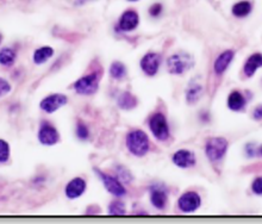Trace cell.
Listing matches in <instances>:
<instances>
[{
    "mask_svg": "<svg viewBox=\"0 0 262 224\" xmlns=\"http://www.w3.org/2000/svg\"><path fill=\"white\" fill-rule=\"evenodd\" d=\"M95 171H97V174L99 176V178L102 179L105 189L108 190L111 194H113V196H116V197L125 196V193H126L125 187H124L123 182L119 180L118 178H116V176H108V174H106V173H103V172L98 171V169H95Z\"/></svg>",
    "mask_w": 262,
    "mask_h": 224,
    "instance_id": "obj_6",
    "label": "cell"
},
{
    "mask_svg": "<svg viewBox=\"0 0 262 224\" xmlns=\"http://www.w3.org/2000/svg\"><path fill=\"white\" fill-rule=\"evenodd\" d=\"M1 41H2V36L0 35V43H1Z\"/></svg>",
    "mask_w": 262,
    "mask_h": 224,
    "instance_id": "obj_32",
    "label": "cell"
},
{
    "mask_svg": "<svg viewBox=\"0 0 262 224\" xmlns=\"http://www.w3.org/2000/svg\"><path fill=\"white\" fill-rule=\"evenodd\" d=\"M173 162L174 165L178 166V167L181 168H188L192 167V166L196 163V158H194V154L189 150L181 149L178 150V152L174 153L173 155Z\"/></svg>",
    "mask_w": 262,
    "mask_h": 224,
    "instance_id": "obj_14",
    "label": "cell"
},
{
    "mask_svg": "<svg viewBox=\"0 0 262 224\" xmlns=\"http://www.w3.org/2000/svg\"><path fill=\"white\" fill-rule=\"evenodd\" d=\"M98 86H99V77L97 73H92L86 77L80 78L74 84L75 92L82 96H92L93 93L97 92Z\"/></svg>",
    "mask_w": 262,
    "mask_h": 224,
    "instance_id": "obj_3",
    "label": "cell"
},
{
    "mask_svg": "<svg viewBox=\"0 0 262 224\" xmlns=\"http://www.w3.org/2000/svg\"><path fill=\"white\" fill-rule=\"evenodd\" d=\"M194 64L193 59L186 53H178L168 57L167 67L172 74H183L186 70L192 68Z\"/></svg>",
    "mask_w": 262,
    "mask_h": 224,
    "instance_id": "obj_2",
    "label": "cell"
},
{
    "mask_svg": "<svg viewBox=\"0 0 262 224\" xmlns=\"http://www.w3.org/2000/svg\"><path fill=\"white\" fill-rule=\"evenodd\" d=\"M131 176L129 171L124 169L123 167H118V179L123 182H130Z\"/></svg>",
    "mask_w": 262,
    "mask_h": 224,
    "instance_id": "obj_28",
    "label": "cell"
},
{
    "mask_svg": "<svg viewBox=\"0 0 262 224\" xmlns=\"http://www.w3.org/2000/svg\"><path fill=\"white\" fill-rule=\"evenodd\" d=\"M201 93V86L198 84H192L186 91V99H187L188 103L193 104L198 100V98L200 97Z\"/></svg>",
    "mask_w": 262,
    "mask_h": 224,
    "instance_id": "obj_23",
    "label": "cell"
},
{
    "mask_svg": "<svg viewBox=\"0 0 262 224\" xmlns=\"http://www.w3.org/2000/svg\"><path fill=\"white\" fill-rule=\"evenodd\" d=\"M228 149L227 140L222 137H212L206 142L205 153L211 161H218L225 155Z\"/></svg>",
    "mask_w": 262,
    "mask_h": 224,
    "instance_id": "obj_5",
    "label": "cell"
},
{
    "mask_svg": "<svg viewBox=\"0 0 262 224\" xmlns=\"http://www.w3.org/2000/svg\"><path fill=\"white\" fill-rule=\"evenodd\" d=\"M86 191V181L82 178L72 179L64 187V194L68 199H77Z\"/></svg>",
    "mask_w": 262,
    "mask_h": 224,
    "instance_id": "obj_12",
    "label": "cell"
},
{
    "mask_svg": "<svg viewBox=\"0 0 262 224\" xmlns=\"http://www.w3.org/2000/svg\"><path fill=\"white\" fill-rule=\"evenodd\" d=\"M254 118L258 119V121H260L262 119V105L258 106V108L254 110Z\"/></svg>",
    "mask_w": 262,
    "mask_h": 224,
    "instance_id": "obj_31",
    "label": "cell"
},
{
    "mask_svg": "<svg viewBox=\"0 0 262 224\" xmlns=\"http://www.w3.org/2000/svg\"><path fill=\"white\" fill-rule=\"evenodd\" d=\"M233 59V51L232 50H227L224 53H222L220 55L217 57V60L215 61L214 68L215 72L217 74H223V73L227 70L228 67H229L230 62L232 61Z\"/></svg>",
    "mask_w": 262,
    "mask_h": 224,
    "instance_id": "obj_15",
    "label": "cell"
},
{
    "mask_svg": "<svg viewBox=\"0 0 262 224\" xmlns=\"http://www.w3.org/2000/svg\"><path fill=\"white\" fill-rule=\"evenodd\" d=\"M67 101H68V98L66 96L61 95V93H55V95H50L43 98L40 104V108L46 113H53V112L58 111L60 108L66 105Z\"/></svg>",
    "mask_w": 262,
    "mask_h": 224,
    "instance_id": "obj_7",
    "label": "cell"
},
{
    "mask_svg": "<svg viewBox=\"0 0 262 224\" xmlns=\"http://www.w3.org/2000/svg\"><path fill=\"white\" fill-rule=\"evenodd\" d=\"M10 91H11V85H10V82L7 81V80L0 78V97L7 95Z\"/></svg>",
    "mask_w": 262,
    "mask_h": 224,
    "instance_id": "obj_27",
    "label": "cell"
},
{
    "mask_svg": "<svg viewBox=\"0 0 262 224\" xmlns=\"http://www.w3.org/2000/svg\"><path fill=\"white\" fill-rule=\"evenodd\" d=\"M108 213L112 216L125 215V204L122 200H115L108 205Z\"/></svg>",
    "mask_w": 262,
    "mask_h": 224,
    "instance_id": "obj_24",
    "label": "cell"
},
{
    "mask_svg": "<svg viewBox=\"0 0 262 224\" xmlns=\"http://www.w3.org/2000/svg\"><path fill=\"white\" fill-rule=\"evenodd\" d=\"M260 67H262V55L261 54H253L247 60L245 64V73L247 77H251Z\"/></svg>",
    "mask_w": 262,
    "mask_h": 224,
    "instance_id": "obj_17",
    "label": "cell"
},
{
    "mask_svg": "<svg viewBox=\"0 0 262 224\" xmlns=\"http://www.w3.org/2000/svg\"><path fill=\"white\" fill-rule=\"evenodd\" d=\"M251 4L247 0H242L240 2H236L232 6V15L237 18L247 17L251 12Z\"/></svg>",
    "mask_w": 262,
    "mask_h": 224,
    "instance_id": "obj_19",
    "label": "cell"
},
{
    "mask_svg": "<svg viewBox=\"0 0 262 224\" xmlns=\"http://www.w3.org/2000/svg\"><path fill=\"white\" fill-rule=\"evenodd\" d=\"M251 189H253V192L256 194H262V178L255 179L251 185Z\"/></svg>",
    "mask_w": 262,
    "mask_h": 224,
    "instance_id": "obj_30",
    "label": "cell"
},
{
    "mask_svg": "<svg viewBox=\"0 0 262 224\" xmlns=\"http://www.w3.org/2000/svg\"><path fill=\"white\" fill-rule=\"evenodd\" d=\"M110 75L116 80H121L125 78L126 68L122 62H113L110 67Z\"/></svg>",
    "mask_w": 262,
    "mask_h": 224,
    "instance_id": "obj_22",
    "label": "cell"
},
{
    "mask_svg": "<svg viewBox=\"0 0 262 224\" xmlns=\"http://www.w3.org/2000/svg\"><path fill=\"white\" fill-rule=\"evenodd\" d=\"M129 1H137V0H129Z\"/></svg>",
    "mask_w": 262,
    "mask_h": 224,
    "instance_id": "obj_33",
    "label": "cell"
},
{
    "mask_svg": "<svg viewBox=\"0 0 262 224\" xmlns=\"http://www.w3.org/2000/svg\"><path fill=\"white\" fill-rule=\"evenodd\" d=\"M150 200L152 204L154 205L156 209L163 210L166 208L168 200L167 190L162 186V185L155 184L150 187Z\"/></svg>",
    "mask_w": 262,
    "mask_h": 224,
    "instance_id": "obj_11",
    "label": "cell"
},
{
    "mask_svg": "<svg viewBox=\"0 0 262 224\" xmlns=\"http://www.w3.org/2000/svg\"><path fill=\"white\" fill-rule=\"evenodd\" d=\"M10 159V145L6 141L0 139V163L7 162Z\"/></svg>",
    "mask_w": 262,
    "mask_h": 224,
    "instance_id": "obj_25",
    "label": "cell"
},
{
    "mask_svg": "<svg viewBox=\"0 0 262 224\" xmlns=\"http://www.w3.org/2000/svg\"><path fill=\"white\" fill-rule=\"evenodd\" d=\"M77 136L82 141L87 140L90 136V130H88L86 124H84L82 122H79L77 124Z\"/></svg>",
    "mask_w": 262,
    "mask_h": 224,
    "instance_id": "obj_26",
    "label": "cell"
},
{
    "mask_svg": "<svg viewBox=\"0 0 262 224\" xmlns=\"http://www.w3.org/2000/svg\"><path fill=\"white\" fill-rule=\"evenodd\" d=\"M139 22V17L134 10H126L119 18V29L122 31H131L137 28Z\"/></svg>",
    "mask_w": 262,
    "mask_h": 224,
    "instance_id": "obj_13",
    "label": "cell"
},
{
    "mask_svg": "<svg viewBox=\"0 0 262 224\" xmlns=\"http://www.w3.org/2000/svg\"><path fill=\"white\" fill-rule=\"evenodd\" d=\"M161 14H162V5L159 4V2H156V4H154L150 6L149 15L152 16V17L157 18Z\"/></svg>",
    "mask_w": 262,
    "mask_h": 224,
    "instance_id": "obj_29",
    "label": "cell"
},
{
    "mask_svg": "<svg viewBox=\"0 0 262 224\" xmlns=\"http://www.w3.org/2000/svg\"><path fill=\"white\" fill-rule=\"evenodd\" d=\"M178 205L183 212H193L200 207V197L196 192H186L179 198Z\"/></svg>",
    "mask_w": 262,
    "mask_h": 224,
    "instance_id": "obj_9",
    "label": "cell"
},
{
    "mask_svg": "<svg viewBox=\"0 0 262 224\" xmlns=\"http://www.w3.org/2000/svg\"><path fill=\"white\" fill-rule=\"evenodd\" d=\"M149 128L154 137L159 141H166L170 136L167 119L162 113H155L150 117Z\"/></svg>",
    "mask_w": 262,
    "mask_h": 224,
    "instance_id": "obj_4",
    "label": "cell"
},
{
    "mask_svg": "<svg viewBox=\"0 0 262 224\" xmlns=\"http://www.w3.org/2000/svg\"><path fill=\"white\" fill-rule=\"evenodd\" d=\"M245 104V97H243L240 92H232L231 95L229 96V98H228V106L233 111H238L241 110V109H243Z\"/></svg>",
    "mask_w": 262,
    "mask_h": 224,
    "instance_id": "obj_21",
    "label": "cell"
},
{
    "mask_svg": "<svg viewBox=\"0 0 262 224\" xmlns=\"http://www.w3.org/2000/svg\"><path fill=\"white\" fill-rule=\"evenodd\" d=\"M161 64V56L156 53H148L142 57L141 68L148 77H154L159 70Z\"/></svg>",
    "mask_w": 262,
    "mask_h": 224,
    "instance_id": "obj_10",
    "label": "cell"
},
{
    "mask_svg": "<svg viewBox=\"0 0 262 224\" xmlns=\"http://www.w3.org/2000/svg\"><path fill=\"white\" fill-rule=\"evenodd\" d=\"M126 147L135 156H144L149 152L150 143L147 134L142 130H132L126 135Z\"/></svg>",
    "mask_w": 262,
    "mask_h": 224,
    "instance_id": "obj_1",
    "label": "cell"
},
{
    "mask_svg": "<svg viewBox=\"0 0 262 224\" xmlns=\"http://www.w3.org/2000/svg\"><path fill=\"white\" fill-rule=\"evenodd\" d=\"M117 103H118L119 108L123 110H131L137 105V99L130 92H124L119 96Z\"/></svg>",
    "mask_w": 262,
    "mask_h": 224,
    "instance_id": "obj_18",
    "label": "cell"
},
{
    "mask_svg": "<svg viewBox=\"0 0 262 224\" xmlns=\"http://www.w3.org/2000/svg\"><path fill=\"white\" fill-rule=\"evenodd\" d=\"M54 55V49L51 48V47L49 46H44L41 47V48L36 49L35 51H33V64H42L44 62L48 61L49 59H50L51 56Z\"/></svg>",
    "mask_w": 262,
    "mask_h": 224,
    "instance_id": "obj_16",
    "label": "cell"
},
{
    "mask_svg": "<svg viewBox=\"0 0 262 224\" xmlns=\"http://www.w3.org/2000/svg\"><path fill=\"white\" fill-rule=\"evenodd\" d=\"M17 54L11 48H1L0 49V64L5 67H10L15 64Z\"/></svg>",
    "mask_w": 262,
    "mask_h": 224,
    "instance_id": "obj_20",
    "label": "cell"
},
{
    "mask_svg": "<svg viewBox=\"0 0 262 224\" xmlns=\"http://www.w3.org/2000/svg\"><path fill=\"white\" fill-rule=\"evenodd\" d=\"M261 154H262V149H261Z\"/></svg>",
    "mask_w": 262,
    "mask_h": 224,
    "instance_id": "obj_34",
    "label": "cell"
},
{
    "mask_svg": "<svg viewBox=\"0 0 262 224\" xmlns=\"http://www.w3.org/2000/svg\"><path fill=\"white\" fill-rule=\"evenodd\" d=\"M60 134L55 127L49 123H42L38 130V141L43 145H54L59 142Z\"/></svg>",
    "mask_w": 262,
    "mask_h": 224,
    "instance_id": "obj_8",
    "label": "cell"
}]
</instances>
